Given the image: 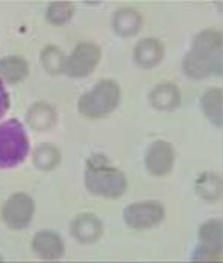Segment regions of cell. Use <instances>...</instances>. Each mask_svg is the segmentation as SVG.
Returning <instances> with one entry per match:
<instances>
[{
  "label": "cell",
  "mask_w": 223,
  "mask_h": 263,
  "mask_svg": "<svg viewBox=\"0 0 223 263\" xmlns=\"http://www.w3.org/2000/svg\"><path fill=\"white\" fill-rule=\"evenodd\" d=\"M181 67L192 79L222 74V31L217 28L199 31L192 42V49L183 58Z\"/></svg>",
  "instance_id": "6da1fadb"
},
{
  "label": "cell",
  "mask_w": 223,
  "mask_h": 263,
  "mask_svg": "<svg viewBox=\"0 0 223 263\" xmlns=\"http://www.w3.org/2000/svg\"><path fill=\"white\" fill-rule=\"evenodd\" d=\"M85 186L91 194L116 199L126 192L128 180L125 174L112 165L103 153H94L86 159Z\"/></svg>",
  "instance_id": "7a4b0ae2"
},
{
  "label": "cell",
  "mask_w": 223,
  "mask_h": 263,
  "mask_svg": "<svg viewBox=\"0 0 223 263\" xmlns=\"http://www.w3.org/2000/svg\"><path fill=\"white\" fill-rule=\"evenodd\" d=\"M121 88L113 79H103L88 92H85L78 101L79 113L89 118L97 119L110 115L119 104Z\"/></svg>",
  "instance_id": "3957f363"
},
{
  "label": "cell",
  "mask_w": 223,
  "mask_h": 263,
  "mask_svg": "<svg viewBox=\"0 0 223 263\" xmlns=\"http://www.w3.org/2000/svg\"><path fill=\"white\" fill-rule=\"evenodd\" d=\"M30 141L23 124L9 119L0 124V168L20 165L28 155Z\"/></svg>",
  "instance_id": "277c9868"
},
{
  "label": "cell",
  "mask_w": 223,
  "mask_h": 263,
  "mask_svg": "<svg viewBox=\"0 0 223 263\" xmlns=\"http://www.w3.org/2000/svg\"><path fill=\"white\" fill-rule=\"evenodd\" d=\"M101 51L94 42H79L64 61V70L70 78H85L92 73L100 63Z\"/></svg>",
  "instance_id": "5b68a950"
},
{
  "label": "cell",
  "mask_w": 223,
  "mask_h": 263,
  "mask_svg": "<svg viewBox=\"0 0 223 263\" xmlns=\"http://www.w3.org/2000/svg\"><path fill=\"white\" fill-rule=\"evenodd\" d=\"M165 208L159 201H141L134 202L124 210V220L136 231L151 229L164 220Z\"/></svg>",
  "instance_id": "8992f818"
},
{
  "label": "cell",
  "mask_w": 223,
  "mask_h": 263,
  "mask_svg": "<svg viewBox=\"0 0 223 263\" xmlns=\"http://www.w3.org/2000/svg\"><path fill=\"white\" fill-rule=\"evenodd\" d=\"M199 247L192 260H220L222 259V220L211 219L201 224L198 231Z\"/></svg>",
  "instance_id": "52a82bcc"
},
{
  "label": "cell",
  "mask_w": 223,
  "mask_h": 263,
  "mask_svg": "<svg viewBox=\"0 0 223 263\" xmlns=\"http://www.w3.org/2000/svg\"><path fill=\"white\" fill-rule=\"evenodd\" d=\"M34 214V201L30 195L18 192L9 196L2 208V219L11 229H26Z\"/></svg>",
  "instance_id": "ba28073f"
},
{
  "label": "cell",
  "mask_w": 223,
  "mask_h": 263,
  "mask_svg": "<svg viewBox=\"0 0 223 263\" xmlns=\"http://www.w3.org/2000/svg\"><path fill=\"white\" fill-rule=\"evenodd\" d=\"M176 159V153L171 146L165 140H156L154 141L144 156V165L149 174L152 176H167L173 170Z\"/></svg>",
  "instance_id": "9c48e42d"
},
{
  "label": "cell",
  "mask_w": 223,
  "mask_h": 263,
  "mask_svg": "<svg viewBox=\"0 0 223 263\" xmlns=\"http://www.w3.org/2000/svg\"><path fill=\"white\" fill-rule=\"evenodd\" d=\"M70 232L76 241L91 244L98 241L103 235V223L92 213H82L75 217L70 224Z\"/></svg>",
  "instance_id": "30bf717a"
},
{
  "label": "cell",
  "mask_w": 223,
  "mask_h": 263,
  "mask_svg": "<svg viewBox=\"0 0 223 263\" xmlns=\"http://www.w3.org/2000/svg\"><path fill=\"white\" fill-rule=\"evenodd\" d=\"M165 55L164 43L156 37H144L134 46V61L143 69L158 66Z\"/></svg>",
  "instance_id": "8fae6325"
},
{
  "label": "cell",
  "mask_w": 223,
  "mask_h": 263,
  "mask_svg": "<svg viewBox=\"0 0 223 263\" xmlns=\"http://www.w3.org/2000/svg\"><path fill=\"white\" fill-rule=\"evenodd\" d=\"M31 249L45 260H55L64 254V242L61 236L51 231H41L31 239Z\"/></svg>",
  "instance_id": "7c38bea8"
},
{
  "label": "cell",
  "mask_w": 223,
  "mask_h": 263,
  "mask_svg": "<svg viewBox=\"0 0 223 263\" xmlns=\"http://www.w3.org/2000/svg\"><path fill=\"white\" fill-rule=\"evenodd\" d=\"M149 101L156 110H174L180 106V91L173 82H161L151 91Z\"/></svg>",
  "instance_id": "4fadbf2b"
},
{
  "label": "cell",
  "mask_w": 223,
  "mask_h": 263,
  "mask_svg": "<svg viewBox=\"0 0 223 263\" xmlns=\"http://www.w3.org/2000/svg\"><path fill=\"white\" fill-rule=\"evenodd\" d=\"M112 26L118 36L129 37L139 33L143 26V16L134 8H121L113 14Z\"/></svg>",
  "instance_id": "5bb4252c"
},
{
  "label": "cell",
  "mask_w": 223,
  "mask_h": 263,
  "mask_svg": "<svg viewBox=\"0 0 223 263\" xmlns=\"http://www.w3.org/2000/svg\"><path fill=\"white\" fill-rule=\"evenodd\" d=\"M28 74L27 61L21 57H3L0 58V79L8 83L21 82Z\"/></svg>",
  "instance_id": "9a60e30c"
},
{
  "label": "cell",
  "mask_w": 223,
  "mask_h": 263,
  "mask_svg": "<svg viewBox=\"0 0 223 263\" xmlns=\"http://www.w3.org/2000/svg\"><path fill=\"white\" fill-rule=\"evenodd\" d=\"M57 113L54 107L48 103H36L27 111V122L33 129L46 131L55 124Z\"/></svg>",
  "instance_id": "2e32d148"
},
{
  "label": "cell",
  "mask_w": 223,
  "mask_h": 263,
  "mask_svg": "<svg viewBox=\"0 0 223 263\" xmlns=\"http://www.w3.org/2000/svg\"><path fill=\"white\" fill-rule=\"evenodd\" d=\"M195 191L199 198L204 201L214 202L222 195V180L217 173L207 171L202 173L195 181Z\"/></svg>",
  "instance_id": "e0dca14e"
},
{
  "label": "cell",
  "mask_w": 223,
  "mask_h": 263,
  "mask_svg": "<svg viewBox=\"0 0 223 263\" xmlns=\"http://www.w3.org/2000/svg\"><path fill=\"white\" fill-rule=\"evenodd\" d=\"M222 88H210L201 98V107L213 124L222 126Z\"/></svg>",
  "instance_id": "ac0fdd59"
},
{
  "label": "cell",
  "mask_w": 223,
  "mask_h": 263,
  "mask_svg": "<svg viewBox=\"0 0 223 263\" xmlns=\"http://www.w3.org/2000/svg\"><path fill=\"white\" fill-rule=\"evenodd\" d=\"M61 162V152L54 144H41L34 151L33 164L42 171H51Z\"/></svg>",
  "instance_id": "d6986e66"
},
{
  "label": "cell",
  "mask_w": 223,
  "mask_h": 263,
  "mask_svg": "<svg viewBox=\"0 0 223 263\" xmlns=\"http://www.w3.org/2000/svg\"><path fill=\"white\" fill-rule=\"evenodd\" d=\"M64 61L66 57L60 51V48L55 45H48L45 46L41 52V63L43 69L51 74H60L64 70Z\"/></svg>",
  "instance_id": "ffe728a7"
},
{
  "label": "cell",
  "mask_w": 223,
  "mask_h": 263,
  "mask_svg": "<svg viewBox=\"0 0 223 263\" xmlns=\"http://www.w3.org/2000/svg\"><path fill=\"white\" fill-rule=\"evenodd\" d=\"M75 14V6L71 2H52L48 6L46 18L52 26H63L66 24Z\"/></svg>",
  "instance_id": "44dd1931"
},
{
  "label": "cell",
  "mask_w": 223,
  "mask_h": 263,
  "mask_svg": "<svg viewBox=\"0 0 223 263\" xmlns=\"http://www.w3.org/2000/svg\"><path fill=\"white\" fill-rule=\"evenodd\" d=\"M9 104H11V101H9V94H8V91H6L5 85L0 81V118L8 111Z\"/></svg>",
  "instance_id": "7402d4cb"
},
{
  "label": "cell",
  "mask_w": 223,
  "mask_h": 263,
  "mask_svg": "<svg viewBox=\"0 0 223 263\" xmlns=\"http://www.w3.org/2000/svg\"><path fill=\"white\" fill-rule=\"evenodd\" d=\"M0 260H2V256H0Z\"/></svg>",
  "instance_id": "603a6c76"
}]
</instances>
